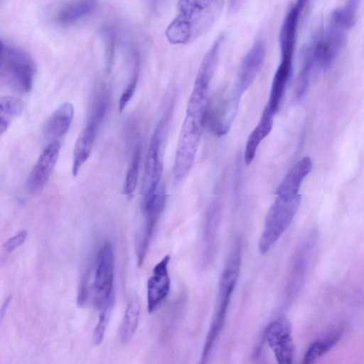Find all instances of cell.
I'll list each match as a JSON object with an SVG mask.
<instances>
[{
  "label": "cell",
  "mask_w": 364,
  "mask_h": 364,
  "mask_svg": "<svg viewBox=\"0 0 364 364\" xmlns=\"http://www.w3.org/2000/svg\"><path fill=\"white\" fill-rule=\"evenodd\" d=\"M241 264V242L236 240L222 272L215 311L201 353L200 363L207 362L225 322L227 310L236 286Z\"/></svg>",
  "instance_id": "cell-3"
},
{
  "label": "cell",
  "mask_w": 364,
  "mask_h": 364,
  "mask_svg": "<svg viewBox=\"0 0 364 364\" xmlns=\"http://www.w3.org/2000/svg\"><path fill=\"white\" fill-rule=\"evenodd\" d=\"M36 66L30 54L0 38V80L23 93L32 89Z\"/></svg>",
  "instance_id": "cell-4"
},
{
  "label": "cell",
  "mask_w": 364,
  "mask_h": 364,
  "mask_svg": "<svg viewBox=\"0 0 364 364\" xmlns=\"http://www.w3.org/2000/svg\"><path fill=\"white\" fill-rule=\"evenodd\" d=\"M223 3V0H178V14L166 28V38L172 44H183L198 38L214 24Z\"/></svg>",
  "instance_id": "cell-1"
},
{
  "label": "cell",
  "mask_w": 364,
  "mask_h": 364,
  "mask_svg": "<svg viewBox=\"0 0 364 364\" xmlns=\"http://www.w3.org/2000/svg\"><path fill=\"white\" fill-rule=\"evenodd\" d=\"M264 337L279 363L293 362L294 344L291 323L287 318L282 316L269 323L264 330Z\"/></svg>",
  "instance_id": "cell-9"
},
{
  "label": "cell",
  "mask_w": 364,
  "mask_h": 364,
  "mask_svg": "<svg viewBox=\"0 0 364 364\" xmlns=\"http://www.w3.org/2000/svg\"><path fill=\"white\" fill-rule=\"evenodd\" d=\"M292 70V60L281 59L273 77L267 106L276 114L281 105Z\"/></svg>",
  "instance_id": "cell-18"
},
{
  "label": "cell",
  "mask_w": 364,
  "mask_h": 364,
  "mask_svg": "<svg viewBox=\"0 0 364 364\" xmlns=\"http://www.w3.org/2000/svg\"><path fill=\"white\" fill-rule=\"evenodd\" d=\"M306 0H297L296 7L301 11L304 7Z\"/></svg>",
  "instance_id": "cell-30"
},
{
  "label": "cell",
  "mask_w": 364,
  "mask_h": 364,
  "mask_svg": "<svg viewBox=\"0 0 364 364\" xmlns=\"http://www.w3.org/2000/svg\"><path fill=\"white\" fill-rule=\"evenodd\" d=\"M342 333V328H337L314 341L307 348L302 363L310 364L314 363L323 355L330 351L341 339Z\"/></svg>",
  "instance_id": "cell-20"
},
{
  "label": "cell",
  "mask_w": 364,
  "mask_h": 364,
  "mask_svg": "<svg viewBox=\"0 0 364 364\" xmlns=\"http://www.w3.org/2000/svg\"><path fill=\"white\" fill-rule=\"evenodd\" d=\"M74 117V107L66 102L60 105L47 120L44 134L49 139L57 140L69 130Z\"/></svg>",
  "instance_id": "cell-15"
},
{
  "label": "cell",
  "mask_w": 364,
  "mask_h": 364,
  "mask_svg": "<svg viewBox=\"0 0 364 364\" xmlns=\"http://www.w3.org/2000/svg\"><path fill=\"white\" fill-rule=\"evenodd\" d=\"M139 315V304L137 300L132 299L127 306L119 329V337L122 343H128L134 336L138 326Z\"/></svg>",
  "instance_id": "cell-21"
},
{
  "label": "cell",
  "mask_w": 364,
  "mask_h": 364,
  "mask_svg": "<svg viewBox=\"0 0 364 364\" xmlns=\"http://www.w3.org/2000/svg\"><path fill=\"white\" fill-rule=\"evenodd\" d=\"M27 235L28 233L26 230H21L3 244V250L7 252L14 251L25 242Z\"/></svg>",
  "instance_id": "cell-28"
},
{
  "label": "cell",
  "mask_w": 364,
  "mask_h": 364,
  "mask_svg": "<svg viewBox=\"0 0 364 364\" xmlns=\"http://www.w3.org/2000/svg\"><path fill=\"white\" fill-rule=\"evenodd\" d=\"M105 40L106 70L109 73L112 69L114 53V33L110 28L104 33Z\"/></svg>",
  "instance_id": "cell-27"
},
{
  "label": "cell",
  "mask_w": 364,
  "mask_h": 364,
  "mask_svg": "<svg viewBox=\"0 0 364 364\" xmlns=\"http://www.w3.org/2000/svg\"><path fill=\"white\" fill-rule=\"evenodd\" d=\"M134 66L131 79L119 100V109L123 111L132 100L136 89L139 75V61L137 53L134 54Z\"/></svg>",
  "instance_id": "cell-26"
},
{
  "label": "cell",
  "mask_w": 364,
  "mask_h": 364,
  "mask_svg": "<svg viewBox=\"0 0 364 364\" xmlns=\"http://www.w3.org/2000/svg\"><path fill=\"white\" fill-rule=\"evenodd\" d=\"M23 109V102L16 97H0V136L7 129L14 117Z\"/></svg>",
  "instance_id": "cell-22"
},
{
  "label": "cell",
  "mask_w": 364,
  "mask_h": 364,
  "mask_svg": "<svg viewBox=\"0 0 364 364\" xmlns=\"http://www.w3.org/2000/svg\"><path fill=\"white\" fill-rule=\"evenodd\" d=\"M240 0H230V7L231 10H235L237 7V4Z\"/></svg>",
  "instance_id": "cell-31"
},
{
  "label": "cell",
  "mask_w": 364,
  "mask_h": 364,
  "mask_svg": "<svg viewBox=\"0 0 364 364\" xmlns=\"http://www.w3.org/2000/svg\"><path fill=\"white\" fill-rule=\"evenodd\" d=\"M311 169L312 161L309 156L299 159L282 179L277 190V195L299 194L304 178L309 174Z\"/></svg>",
  "instance_id": "cell-17"
},
{
  "label": "cell",
  "mask_w": 364,
  "mask_h": 364,
  "mask_svg": "<svg viewBox=\"0 0 364 364\" xmlns=\"http://www.w3.org/2000/svg\"><path fill=\"white\" fill-rule=\"evenodd\" d=\"M168 113L160 119L152 133L146 154L142 185V201L152 198L159 190L163 173V145Z\"/></svg>",
  "instance_id": "cell-7"
},
{
  "label": "cell",
  "mask_w": 364,
  "mask_h": 364,
  "mask_svg": "<svg viewBox=\"0 0 364 364\" xmlns=\"http://www.w3.org/2000/svg\"><path fill=\"white\" fill-rule=\"evenodd\" d=\"M97 6V0H73L55 14L53 20L60 26L73 25L91 14Z\"/></svg>",
  "instance_id": "cell-16"
},
{
  "label": "cell",
  "mask_w": 364,
  "mask_h": 364,
  "mask_svg": "<svg viewBox=\"0 0 364 364\" xmlns=\"http://www.w3.org/2000/svg\"><path fill=\"white\" fill-rule=\"evenodd\" d=\"M114 304V301H111L99 309L98 320L92 337V341L95 346L100 345L104 339Z\"/></svg>",
  "instance_id": "cell-25"
},
{
  "label": "cell",
  "mask_w": 364,
  "mask_h": 364,
  "mask_svg": "<svg viewBox=\"0 0 364 364\" xmlns=\"http://www.w3.org/2000/svg\"><path fill=\"white\" fill-rule=\"evenodd\" d=\"M318 242V230L312 228L301 237L296 245L285 287V306L291 305L302 289Z\"/></svg>",
  "instance_id": "cell-6"
},
{
  "label": "cell",
  "mask_w": 364,
  "mask_h": 364,
  "mask_svg": "<svg viewBox=\"0 0 364 364\" xmlns=\"http://www.w3.org/2000/svg\"><path fill=\"white\" fill-rule=\"evenodd\" d=\"M301 11L295 5L288 12L279 33L281 58L293 60L296 28Z\"/></svg>",
  "instance_id": "cell-19"
},
{
  "label": "cell",
  "mask_w": 364,
  "mask_h": 364,
  "mask_svg": "<svg viewBox=\"0 0 364 364\" xmlns=\"http://www.w3.org/2000/svg\"><path fill=\"white\" fill-rule=\"evenodd\" d=\"M11 299H12V296L9 295L5 299L4 303L2 304L1 306L0 307V322L2 320V318H4Z\"/></svg>",
  "instance_id": "cell-29"
},
{
  "label": "cell",
  "mask_w": 364,
  "mask_h": 364,
  "mask_svg": "<svg viewBox=\"0 0 364 364\" xmlns=\"http://www.w3.org/2000/svg\"><path fill=\"white\" fill-rule=\"evenodd\" d=\"M301 195H277L269 207L258 242L261 254L269 252L288 228L299 209Z\"/></svg>",
  "instance_id": "cell-5"
},
{
  "label": "cell",
  "mask_w": 364,
  "mask_h": 364,
  "mask_svg": "<svg viewBox=\"0 0 364 364\" xmlns=\"http://www.w3.org/2000/svg\"><path fill=\"white\" fill-rule=\"evenodd\" d=\"M105 116L100 112L90 111L86 125L75 144L72 165V173L74 176L77 175L81 167L89 159L99 127Z\"/></svg>",
  "instance_id": "cell-11"
},
{
  "label": "cell",
  "mask_w": 364,
  "mask_h": 364,
  "mask_svg": "<svg viewBox=\"0 0 364 364\" xmlns=\"http://www.w3.org/2000/svg\"><path fill=\"white\" fill-rule=\"evenodd\" d=\"M114 253L112 245L106 242L101 247L94 264L92 280L90 271L83 276L77 294L79 306L93 305L98 310L114 301Z\"/></svg>",
  "instance_id": "cell-2"
},
{
  "label": "cell",
  "mask_w": 364,
  "mask_h": 364,
  "mask_svg": "<svg viewBox=\"0 0 364 364\" xmlns=\"http://www.w3.org/2000/svg\"><path fill=\"white\" fill-rule=\"evenodd\" d=\"M274 114L266 105L257 125L250 134L245 144L244 160L247 164L254 160L260 143L272 131Z\"/></svg>",
  "instance_id": "cell-14"
},
{
  "label": "cell",
  "mask_w": 364,
  "mask_h": 364,
  "mask_svg": "<svg viewBox=\"0 0 364 364\" xmlns=\"http://www.w3.org/2000/svg\"><path fill=\"white\" fill-rule=\"evenodd\" d=\"M141 157V146L136 143L133 149L132 158L128 166L124 184V193L128 198L133 196L137 186L139 164Z\"/></svg>",
  "instance_id": "cell-24"
},
{
  "label": "cell",
  "mask_w": 364,
  "mask_h": 364,
  "mask_svg": "<svg viewBox=\"0 0 364 364\" xmlns=\"http://www.w3.org/2000/svg\"><path fill=\"white\" fill-rule=\"evenodd\" d=\"M360 0H346L344 5L336 9L331 16V24L343 30L352 28L356 21Z\"/></svg>",
  "instance_id": "cell-23"
},
{
  "label": "cell",
  "mask_w": 364,
  "mask_h": 364,
  "mask_svg": "<svg viewBox=\"0 0 364 364\" xmlns=\"http://www.w3.org/2000/svg\"><path fill=\"white\" fill-rule=\"evenodd\" d=\"M220 217L221 204L218 199H215L207 210L203 228L200 257L204 267L212 262L215 255Z\"/></svg>",
  "instance_id": "cell-13"
},
{
  "label": "cell",
  "mask_w": 364,
  "mask_h": 364,
  "mask_svg": "<svg viewBox=\"0 0 364 364\" xmlns=\"http://www.w3.org/2000/svg\"><path fill=\"white\" fill-rule=\"evenodd\" d=\"M60 149V143L55 140L46 146L39 156L27 180L30 192L37 193L47 184L57 164Z\"/></svg>",
  "instance_id": "cell-12"
},
{
  "label": "cell",
  "mask_w": 364,
  "mask_h": 364,
  "mask_svg": "<svg viewBox=\"0 0 364 364\" xmlns=\"http://www.w3.org/2000/svg\"><path fill=\"white\" fill-rule=\"evenodd\" d=\"M265 53V43L262 39H259L255 41L244 57L239 68L233 90L226 98L231 107L237 109L243 93L252 84L262 68Z\"/></svg>",
  "instance_id": "cell-8"
},
{
  "label": "cell",
  "mask_w": 364,
  "mask_h": 364,
  "mask_svg": "<svg viewBox=\"0 0 364 364\" xmlns=\"http://www.w3.org/2000/svg\"><path fill=\"white\" fill-rule=\"evenodd\" d=\"M170 255H165L153 268L146 285L149 314L153 313L166 299L171 288L168 264Z\"/></svg>",
  "instance_id": "cell-10"
}]
</instances>
